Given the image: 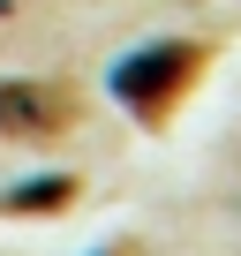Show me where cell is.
Masks as SVG:
<instances>
[{
  "instance_id": "1",
  "label": "cell",
  "mask_w": 241,
  "mask_h": 256,
  "mask_svg": "<svg viewBox=\"0 0 241 256\" xmlns=\"http://www.w3.org/2000/svg\"><path fill=\"white\" fill-rule=\"evenodd\" d=\"M196 76H204V46L166 38V46H144V53H128V60H113V98L128 106L136 120H166L174 98H181Z\"/></svg>"
},
{
  "instance_id": "2",
  "label": "cell",
  "mask_w": 241,
  "mask_h": 256,
  "mask_svg": "<svg viewBox=\"0 0 241 256\" xmlns=\"http://www.w3.org/2000/svg\"><path fill=\"white\" fill-rule=\"evenodd\" d=\"M76 120V98L60 83H0V128L8 136H60Z\"/></svg>"
},
{
  "instance_id": "3",
  "label": "cell",
  "mask_w": 241,
  "mask_h": 256,
  "mask_svg": "<svg viewBox=\"0 0 241 256\" xmlns=\"http://www.w3.org/2000/svg\"><path fill=\"white\" fill-rule=\"evenodd\" d=\"M76 196H83V181H76V174H46V181L8 188V196H0V211H16V218H53V211H68Z\"/></svg>"
},
{
  "instance_id": "4",
  "label": "cell",
  "mask_w": 241,
  "mask_h": 256,
  "mask_svg": "<svg viewBox=\"0 0 241 256\" xmlns=\"http://www.w3.org/2000/svg\"><path fill=\"white\" fill-rule=\"evenodd\" d=\"M16 8H23V0H0V23H8V16H16Z\"/></svg>"
}]
</instances>
